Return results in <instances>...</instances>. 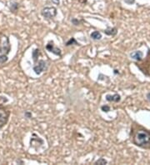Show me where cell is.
<instances>
[{
  "label": "cell",
  "instance_id": "cell-1",
  "mask_svg": "<svg viewBox=\"0 0 150 165\" xmlns=\"http://www.w3.org/2000/svg\"><path fill=\"white\" fill-rule=\"evenodd\" d=\"M130 137L133 144L142 148L150 149V131L141 125L138 124L132 125Z\"/></svg>",
  "mask_w": 150,
  "mask_h": 165
},
{
  "label": "cell",
  "instance_id": "cell-2",
  "mask_svg": "<svg viewBox=\"0 0 150 165\" xmlns=\"http://www.w3.org/2000/svg\"><path fill=\"white\" fill-rule=\"evenodd\" d=\"M142 61V60H141ZM136 66L139 68V70L147 77L150 78V49H148V52L147 53V56L144 60L142 62L139 61L136 63Z\"/></svg>",
  "mask_w": 150,
  "mask_h": 165
},
{
  "label": "cell",
  "instance_id": "cell-3",
  "mask_svg": "<svg viewBox=\"0 0 150 165\" xmlns=\"http://www.w3.org/2000/svg\"><path fill=\"white\" fill-rule=\"evenodd\" d=\"M11 50V44L9 38L7 35L0 33V53L7 55Z\"/></svg>",
  "mask_w": 150,
  "mask_h": 165
},
{
  "label": "cell",
  "instance_id": "cell-4",
  "mask_svg": "<svg viewBox=\"0 0 150 165\" xmlns=\"http://www.w3.org/2000/svg\"><path fill=\"white\" fill-rule=\"evenodd\" d=\"M10 116V111L3 104H0V128L7 124Z\"/></svg>",
  "mask_w": 150,
  "mask_h": 165
},
{
  "label": "cell",
  "instance_id": "cell-5",
  "mask_svg": "<svg viewBox=\"0 0 150 165\" xmlns=\"http://www.w3.org/2000/svg\"><path fill=\"white\" fill-rule=\"evenodd\" d=\"M41 14L45 19H53L57 15V9L54 7H46L42 9Z\"/></svg>",
  "mask_w": 150,
  "mask_h": 165
},
{
  "label": "cell",
  "instance_id": "cell-6",
  "mask_svg": "<svg viewBox=\"0 0 150 165\" xmlns=\"http://www.w3.org/2000/svg\"><path fill=\"white\" fill-rule=\"evenodd\" d=\"M46 49L49 50L51 53H54V54H56V55H58L59 57L62 56L61 50H60L58 48H56L53 42H49V43L46 45Z\"/></svg>",
  "mask_w": 150,
  "mask_h": 165
},
{
  "label": "cell",
  "instance_id": "cell-7",
  "mask_svg": "<svg viewBox=\"0 0 150 165\" xmlns=\"http://www.w3.org/2000/svg\"><path fill=\"white\" fill-rule=\"evenodd\" d=\"M45 68H46V62L44 60H39L38 64L35 65L34 67V71L35 72L36 74H40L42 72L44 71Z\"/></svg>",
  "mask_w": 150,
  "mask_h": 165
},
{
  "label": "cell",
  "instance_id": "cell-8",
  "mask_svg": "<svg viewBox=\"0 0 150 165\" xmlns=\"http://www.w3.org/2000/svg\"><path fill=\"white\" fill-rule=\"evenodd\" d=\"M106 99L109 102H115V103H118L121 98H120V96L118 94H113V95L108 94L106 96Z\"/></svg>",
  "mask_w": 150,
  "mask_h": 165
},
{
  "label": "cell",
  "instance_id": "cell-9",
  "mask_svg": "<svg viewBox=\"0 0 150 165\" xmlns=\"http://www.w3.org/2000/svg\"><path fill=\"white\" fill-rule=\"evenodd\" d=\"M130 56L133 59L137 60V61H141L143 58V53L141 51H135V52L131 53Z\"/></svg>",
  "mask_w": 150,
  "mask_h": 165
},
{
  "label": "cell",
  "instance_id": "cell-10",
  "mask_svg": "<svg viewBox=\"0 0 150 165\" xmlns=\"http://www.w3.org/2000/svg\"><path fill=\"white\" fill-rule=\"evenodd\" d=\"M117 28H107L104 30V34H107V35H109V36H114L117 34Z\"/></svg>",
  "mask_w": 150,
  "mask_h": 165
},
{
  "label": "cell",
  "instance_id": "cell-11",
  "mask_svg": "<svg viewBox=\"0 0 150 165\" xmlns=\"http://www.w3.org/2000/svg\"><path fill=\"white\" fill-rule=\"evenodd\" d=\"M90 37H91V38H93L94 40H100L102 38V34L98 31H94L91 34Z\"/></svg>",
  "mask_w": 150,
  "mask_h": 165
},
{
  "label": "cell",
  "instance_id": "cell-12",
  "mask_svg": "<svg viewBox=\"0 0 150 165\" xmlns=\"http://www.w3.org/2000/svg\"><path fill=\"white\" fill-rule=\"evenodd\" d=\"M72 44H76V45H79V43H78V42L76 41L74 38H71L69 40H68L67 43H65L66 46H69V45H72Z\"/></svg>",
  "mask_w": 150,
  "mask_h": 165
},
{
  "label": "cell",
  "instance_id": "cell-13",
  "mask_svg": "<svg viewBox=\"0 0 150 165\" xmlns=\"http://www.w3.org/2000/svg\"><path fill=\"white\" fill-rule=\"evenodd\" d=\"M8 61V56L6 54H2L0 55V64H4Z\"/></svg>",
  "mask_w": 150,
  "mask_h": 165
},
{
  "label": "cell",
  "instance_id": "cell-14",
  "mask_svg": "<svg viewBox=\"0 0 150 165\" xmlns=\"http://www.w3.org/2000/svg\"><path fill=\"white\" fill-rule=\"evenodd\" d=\"M40 53V52H39V49H35L34 52H33V58H34V61H36L37 60V58H38V54Z\"/></svg>",
  "mask_w": 150,
  "mask_h": 165
},
{
  "label": "cell",
  "instance_id": "cell-15",
  "mask_svg": "<svg viewBox=\"0 0 150 165\" xmlns=\"http://www.w3.org/2000/svg\"><path fill=\"white\" fill-rule=\"evenodd\" d=\"M71 22L74 25H79V24H80L81 23L83 22V20H79V19H73L71 20Z\"/></svg>",
  "mask_w": 150,
  "mask_h": 165
},
{
  "label": "cell",
  "instance_id": "cell-16",
  "mask_svg": "<svg viewBox=\"0 0 150 165\" xmlns=\"http://www.w3.org/2000/svg\"><path fill=\"white\" fill-rule=\"evenodd\" d=\"M108 163V162L104 159V158H99L98 160H97L95 162V164H106Z\"/></svg>",
  "mask_w": 150,
  "mask_h": 165
},
{
  "label": "cell",
  "instance_id": "cell-17",
  "mask_svg": "<svg viewBox=\"0 0 150 165\" xmlns=\"http://www.w3.org/2000/svg\"><path fill=\"white\" fill-rule=\"evenodd\" d=\"M101 109H102V111H103V112L108 113L110 111V107L108 106V105H103V106L101 107Z\"/></svg>",
  "mask_w": 150,
  "mask_h": 165
},
{
  "label": "cell",
  "instance_id": "cell-18",
  "mask_svg": "<svg viewBox=\"0 0 150 165\" xmlns=\"http://www.w3.org/2000/svg\"><path fill=\"white\" fill-rule=\"evenodd\" d=\"M25 116L27 117V118H30L32 117V114H31V113H29V112H26L25 113Z\"/></svg>",
  "mask_w": 150,
  "mask_h": 165
},
{
  "label": "cell",
  "instance_id": "cell-19",
  "mask_svg": "<svg viewBox=\"0 0 150 165\" xmlns=\"http://www.w3.org/2000/svg\"><path fill=\"white\" fill-rule=\"evenodd\" d=\"M51 1H52L54 4H57V5L59 4V0H51Z\"/></svg>",
  "mask_w": 150,
  "mask_h": 165
},
{
  "label": "cell",
  "instance_id": "cell-20",
  "mask_svg": "<svg viewBox=\"0 0 150 165\" xmlns=\"http://www.w3.org/2000/svg\"><path fill=\"white\" fill-rule=\"evenodd\" d=\"M147 98H148V99L150 101V93H148V94H147Z\"/></svg>",
  "mask_w": 150,
  "mask_h": 165
}]
</instances>
